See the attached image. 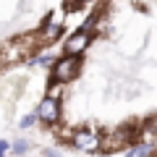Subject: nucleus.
Masks as SVG:
<instances>
[{
	"label": "nucleus",
	"instance_id": "obj_1",
	"mask_svg": "<svg viewBox=\"0 0 157 157\" xmlns=\"http://www.w3.org/2000/svg\"><path fill=\"white\" fill-rule=\"evenodd\" d=\"M52 81L55 84H68L73 76L78 73V55H63V58H58L55 63H52Z\"/></svg>",
	"mask_w": 157,
	"mask_h": 157
},
{
	"label": "nucleus",
	"instance_id": "obj_2",
	"mask_svg": "<svg viewBox=\"0 0 157 157\" xmlns=\"http://www.w3.org/2000/svg\"><path fill=\"white\" fill-rule=\"evenodd\" d=\"M71 144L76 147V149H81V152H97L100 144H102V136H100V131H94L92 126H86V128H76L71 134Z\"/></svg>",
	"mask_w": 157,
	"mask_h": 157
},
{
	"label": "nucleus",
	"instance_id": "obj_3",
	"mask_svg": "<svg viewBox=\"0 0 157 157\" xmlns=\"http://www.w3.org/2000/svg\"><path fill=\"white\" fill-rule=\"evenodd\" d=\"M37 115H39V123H45V126L60 123V100H58L55 94H47L45 100L39 102Z\"/></svg>",
	"mask_w": 157,
	"mask_h": 157
},
{
	"label": "nucleus",
	"instance_id": "obj_4",
	"mask_svg": "<svg viewBox=\"0 0 157 157\" xmlns=\"http://www.w3.org/2000/svg\"><path fill=\"white\" fill-rule=\"evenodd\" d=\"M89 42H92V34L86 32V26H81L78 32H73L71 37L66 39V47H63V50H66L68 55H81V52L89 47Z\"/></svg>",
	"mask_w": 157,
	"mask_h": 157
},
{
	"label": "nucleus",
	"instance_id": "obj_5",
	"mask_svg": "<svg viewBox=\"0 0 157 157\" xmlns=\"http://www.w3.org/2000/svg\"><path fill=\"white\" fill-rule=\"evenodd\" d=\"M155 149H157V144L155 141H139V144H131L128 147V155H134V157H147V155H155Z\"/></svg>",
	"mask_w": 157,
	"mask_h": 157
},
{
	"label": "nucleus",
	"instance_id": "obj_6",
	"mask_svg": "<svg viewBox=\"0 0 157 157\" xmlns=\"http://www.w3.org/2000/svg\"><path fill=\"white\" fill-rule=\"evenodd\" d=\"M29 63H32V66H52L55 60H52V52H50V50H39Z\"/></svg>",
	"mask_w": 157,
	"mask_h": 157
},
{
	"label": "nucleus",
	"instance_id": "obj_7",
	"mask_svg": "<svg viewBox=\"0 0 157 157\" xmlns=\"http://www.w3.org/2000/svg\"><path fill=\"white\" fill-rule=\"evenodd\" d=\"M29 149H32V144H29L26 139H16V141L11 144V152H13V155H26Z\"/></svg>",
	"mask_w": 157,
	"mask_h": 157
},
{
	"label": "nucleus",
	"instance_id": "obj_8",
	"mask_svg": "<svg viewBox=\"0 0 157 157\" xmlns=\"http://www.w3.org/2000/svg\"><path fill=\"white\" fill-rule=\"evenodd\" d=\"M37 121H39L37 113H26V115L18 121V126H21V128H32V126H37Z\"/></svg>",
	"mask_w": 157,
	"mask_h": 157
},
{
	"label": "nucleus",
	"instance_id": "obj_9",
	"mask_svg": "<svg viewBox=\"0 0 157 157\" xmlns=\"http://www.w3.org/2000/svg\"><path fill=\"white\" fill-rule=\"evenodd\" d=\"M60 34H63V26H60V24H52V26H50V32L45 34V39H47V42H55V39L60 37Z\"/></svg>",
	"mask_w": 157,
	"mask_h": 157
},
{
	"label": "nucleus",
	"instance_id": "obj_10",
	"mask_svg": "<svg viewBox=\"0 0 157 157\" xmlns=\"http://www.w3.org/2000/svg\"><path fill=\"white\" fill-rule=\"evenodd\" d=\"M8 152H11V141L0 139V157H3V155H8Z\"/></svg>",
	"mask_w": 157,
	"mask_h": 157
},
{
	"label": "nucleus",
	"instance_id": "obj_11",
	"mask_svg": "<svg viewBox=\"0 0 157 157\" xmlns=\"http://www.w3.org/2000/svg\"><path fill=\"white\" fill-rule=\"evenodd\" d=\"M81 3H92V0H81Z\"/></svg>",
	"mask_w": 157,
	"mask_h": 157
}]
</instances>
